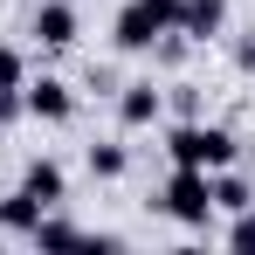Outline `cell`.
Here are the masks:
<instances>
[{
	"label": "cell",
	"mask_w": 255,
	"mask_h": 255,
	"mask_svg": "<svg viewBox=\"0 0 255 255\" xmlns=\"http://www.w3.org/2000/svg\"><path fill=\"white\" fill-rule=\"evenodd\" d=\"M172 28H179V0H125L118 21H111V42L125 55H152V42Z\"/></svg>",
	"instance_id": "1"
},
{
	"label": "cell",
	"mask_w": 255,
	"mask_h": 255,
	"mask_svg": "<svg viewBox=\"0 0 255 255\" xmlns=\"http://www.w3.org/2000/svg\"><path fill=\"white\" fill-rule=\"evenodd\" d=\"M166 152H172V166L221 172V166H235V131H228V125H200V118H186V125L166 131Z\"/></svg>",
	"instance_id": "2"
},
{
	"label": "cell",
	"mask_w": 255,
	"mask_h": 255,
	"mask_svg": "<svg viewBox=\"0 0 255 255\" xmlns=\"http://www.w3.org/2000/svg\"><path fill=\"white\" fill-rule=\"evenodd\" d=\"M152 207L166 214V221H179V228H207L214 221V186L200 166H172V179L159 186V200Z\"/></svg>",
	"instance_id": "3"
},
{
	"label": "cell",
	"mask_w": 255,
	"mask_h": 255,
	"mask_svg": "<svg viewBox=\"0 0 255 255\" xmlns=\"http://www.w3.org/2000/svg\"><path fill=\"white\" fill-rule=\"evenodd\" d=\"M21 97H28V118H35V125H69V118H76V90L62 83V76L21 83Z\"/></svg>",
	"instance_id": "4"
},
{
	"label": "cell",
	"mask_w": 255,
	"mask_h": 255,
	"mask_svg": "<svg viewBox=\"0 0 255 255\" xmlns=\"http://www.w3.org/2000/svg\"><path fill=\"white\" fill-rule=\"evenodd\" d=\"M42 48H76V35H83V21H76V7L69 0H35V28H28Z\"/></svg>",
	"instance_id": "5"
},
{
	"label": "cell",
	"mask_w": 255,
	"mask_h": 255,
	"mask_svg": "<svg viewBox=\"0 0 255 255\" xmlns=\"http://www.w3.org/2000/svg\"><path fill=\"white\" fill-rule=\"evenodd\" d=\"M159 118H166V90L159 83H125L118 90V125L125 131H152Z\"/></svg>",
	"instance_id": "6"
},
{
	"label": "cell",
	"mask_w": 255,
	"mask_h": 255,
	"mask_svg": "<svg viewBox=\"0 0 255 255\" xmlns=\"http://www.w3.org/2000/svg\"><path fill=\"white\" fill-rule=\"evenodd\" d=\"M228 28V0H179V35L186 42H214Z\"/></svg>",
	"instance_id": "7"
},
{
	"label": "cell",
	"mask_w": 255,
	"mask_h": 255,
	"mask_svg": "<svg viewBox=\"0 0 255 255\" xmlns=\"http://www.w3.org/2000/svg\"><path fill=\"white\" fill-rule=\"evenodd\" d=\"M21 186H28L42 207H62V200H69V172L55 166V159H28V166H21Z\"/></svg>",
	"instance_id": "8"
},
{
	"label": "cell",
	"mask_w": 255,
	"mask_h": 255,
	"mask_svg": "<svg viewBox=\"0 0 255 255\" xmlns=\"http://www.w3.org/2000/svg\"><path fill=\"white\" fill-rule=\"evenodd\" d=\"M42 214H48V207L28 193V186H14V193L0 200V235H35V221H42Z\"/></svg>",
	"instance_id": "9"
},
{
	"label": "cell",
	"mask_w": 255,
	"mask_h": 255,
	"mask_svg": "<svg viewBox=\"0 0 255 255\" xmlns=\"http://www.w3.org/2000/svg\"><path fill=\"white\" fill-rule=\"evenodd\" d=\"M207 186H214V214H242L255 200V186L249 179H242V172L235 166H221V172H207Z\"/></svg>",
	"instance_id": "10"
},
{
	"label": "cell",
	"mask_w": 255,
	"mask_h": 255,
	"mask_svg": "<svg viewBox=\"0 0 255 255\" xmlns=\"http://www.w3.org/2000/svg\"><path fill=\"white\" fill-rule=\"evenodd\" d=\"M28 242H35V249H83V242H90V228H76V221H55V207H48L42 221H35V235H28Z\"/></svg>",
	"instance_id": "11"
},
{
	"label": "cell",
	"mask_w": 255,
	"mask_h": 255,
	"mask_svg": "<svg viewBox=\"0 0 255 255\" xmlns=\"http://www.w3.org/2000/svg\"><path fill=\"white\" fill-rule=\"evenodd\" d=\"M83 159H90V179H125V172H131V152H125V145H90Z\"/></svg>",
	"instance_id": "12"
},
{
	"label": "cell",
	"mask_w": 255,
	"mask_h": 255,
	"mask_svg": "<svg viewBox=\"0 0 255 255\" xmlns=\"http://www.w3.org/2000/svg\"><path fill=\"white\" fill-rule=\"evenodd\" d=\"M228 249H242V255H255V200L242 214H235V228H228Z\"/></svg>",
	"instance_id": "13"
},
{
	"label": "cell",
	"mask_w": 255,
	"mask_h": 255,
	"mask_svg": "<svg viewBox=\"0 0 255 255\" xmlns=\"http://www.w3.org/2000/svg\"><path fill=\"white\" fill-rule=\"evenodd\" d=\"M28 83V62H21V48H0V90H21Z\"/></svg>",
	"instance_id": "14"
},
{
	"label": "cell",
	"mask_w": 255,
	"mask_h": 255,
	"mask_svg": "<svg viewBox=\"0 0 255 255\" xmlns=\"http://www.w3.org/2000/svg\"><path fill=\"white\" fill-rule=\"evenodd\" d=\"M14 118H28V97L21 90H0V131L14 125Z\"/></svg>",
	"instance_id": "15"
},
{
	"label": "cell",
	"mask_w": 255,
	"mask_h": 255,
	"mask_svg": "<svg viewBox=\"0 0 255 255\" xmlns=\"http://www.w3.org/2000/svg\"><path fill=\"white\" fill-rule=\"evenodd\" d=\"M235 69H242V76H255V35H242V42H235Z\"/></svg>",
	"instance_id": "16"
}]
</instances>
